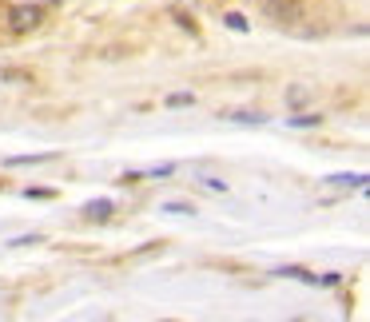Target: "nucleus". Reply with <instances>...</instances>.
Masks as SVG:
<instances>
[{
  "label": "nucleus",
  "mask_w": 370,
  "mask_h": 322,
  "mask_svg": "<svg viewBox=\"0 0 370 322\" xmlns=\"http://www.w3.org/2000/svg\"><path fill=\"white\" fill-rule=\"evenodd\" d=\"M4 24H8V32L12 36H28V32L40 28V8H36V4H12Z\"/></svg>",
  "instance_id": "obj_1"
},
{
  "label": "nucleus",
  "mask_w": 370,
  "mask_h": 322,
  "mask_svg": "<svg viewBox=\"0 0 370 322\" xmlns=\"http://www.w3.org/2000/svg\"><path fill=\"white\" fill-rule=\"evenodd\" d=\"M192 4H199V0H192Z\"/></svg>",
  "instance_id": "obj_14"
},
{
  "label": "nucleus",
  "mask_w": 370,
  "mask_h": 322,
  "mask_svg": "<svg viewBox=\"0 0 370 322\" xmlns=\"http://www.w3.org/2000/svg\"><path fill=\"white\" fill-rule=\"evenodd\" d=\"M0 84H33V72H24V68H0Z\"/></svg>",
  "instance_id": "obj_4"
},
{
  "label": "nucleus",
  "mask_w": 370,
  "mask_h": 322,
  "mask_svg": "<svg viewBox=\"0 0 370 322\" xmlns=\"http://www.w3.org/2000/svg\"><path fill=\"white\" fill-rule=\"evenodd\" d=\"M279 274H290V278H315L311 271H303V267H283Z\"/></svg>",
  "instance_id": "obj_13"
},
{
  "label": "nucleus",
  "mask_w": 370,
  "mask_h": 322,
  "mask_svg": "<svg viewBox=\"0 0 370 322\" xmlns=\"http://www.w3.org/2000/svg\"><path fill=\"white\" fill-rule=\"evenodd\" d=\"M331 183H338V187H367V176H331Z\"/></svg>",
  "instance_id": "obj_7"
},
{
  "label": "nucleus",
  "mask_w": 370,
  "mask_h": 322,
  "mask_svg": "<svg viewBox=\"0 0 370 322\" xmlns=\"http://www.w3.org/2000/svg\"><path fill=\"white\" fill-rule=\"evenodd\" d=\"M287 124H290V128H319V124H322V115H315V112H303V115H287Z\"/></svg>",
  "instance_id": "obj_5"
},
{
  "label": "nucleus",
  "mask_w": 370,
  "mask_h": 322,
  "mask_svg": "<svg viewBox=\"0 0 370 322\" xmlns=\"http://www.w3.org/2000/svg\"><path fill=\"white\" fill-rule=\"evenodd\" d=\"M167 104H172V108H187V104H195V96H192V92H172Z\"/></svg>",
  "instance_id": "obj_10"
},
{
  "label": "nucleus",
  "mask_w": 370,
  "mask_h": 322,
  "mask_svg": "<svg viewBox=\"0 0 370 322\" xmlns=\"http://www.w3.org/2000/svg\"><path fill=\"white\" fill-rule=\"evenodd\" d=\"M315 100V88L311 84H295V88H287V104L290 108H306Z\"/></svg>",
  "instance_id": "obj_3"
},
{
  "label": "nucleus",
  "mask_w": 370,
  "mask_h": 322,
  "mask_svg": "<svg viewBox=\"0 0 370 322\" xmlns=\"http://www.w3.org/2000/svg\"><path fill=\"white\" fill-rule=\"evenodd\" d=\"M48 160H52V155H12L8 163H12V167H20V163H48Z\"/></svg>",
  "instance_id": "obj_11"
},
{
  "label": "nucleus",
  "mask_w": 370,
  "mask_h": 322,
  "mask_svg": "<svg viewBox=\"0 0 370 322\" xmlns=\"http://www.w3.org/2000/svg\"><path fill=\"white\" fill-rule=\"evenodd\" d=\"M227 120H235V124H263L267 115H263V112H231Z\"/></svg>",
  "instance_id": "obj_6"
},
{
  "label": "nucleus",
  "mask_w": 370,
  "mask_h": 322,
  "mask_svg": "<svg viewBox=\"0 0 370 322\" xmlns=\"http://www.w3.org/2000/svg\"><path fill=\"white\" fill-rule=\"evenodd\" d=\"M267 17L275 24H299L306 17V8H303V0H267Z\"/></svg>",
  "instance_id": "obj_2"
},
{
  "label": "nucleus",
  "mask_w": 370,
  "mask_h": 322,
  "mask_svg": "<svg viewBox=\"0 0 370 322\" xmlns=\"http://www.w3.org/2000/svg\"><path fill=\"white\" fill-rule=\"evenodd\" d=\"M163 211H167V215H192V203H167V207H163Z\"/></svg>",
  "instance_id": "obj_12"
},
{
  "label": "nucleus",
  "mask_w": 370,
  "mask_h": 322,
  "mask_svg": "<svg viewBox=\"0 0 370 322\" xmlns=\"http://www.w3.org/2000/svg\"><path fill=\"white\" fill-rule=\"evenodd\" d=\"M223 24L231 28V32H247V20H243L239 12H227V17H223Z\"/></svg>",
  "instance_id": "obj_8"
},
{
  "label": "nucleus",
  "mask_w": 370,
  "mask_h": 322,
  "mask_svg": "<svg viewBox=\"0 0 370 322\" xmlns=\"http://www.w3.org/2000/svg\"><path fill=\"white\" fill-rule=\"evenodd\" d=\"M88 215H92V219H104V215H108V211H112V203H108V199H100V203H88Z\"/></svg>",
  "instance_id": "obj_9"
}]
</instances>
